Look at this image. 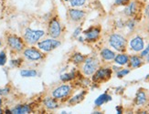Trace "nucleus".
<instances>
[{
  "label": "nucleus",
  "mask_w": 149,
  "mask_h": 114,
  "mask_svg": "<svg viewBox=\"0 0 149 114\" xmlns=\"http://www.w3.org/2000/svg\"><path fill=\"white\" fill-rule=\"evenodd\" d=\"M149 53V45H148V47L144 50V51L143 52H142V54H141V56L142 57H145V56H146L147 54Z\"/></svg>",
  "instance_id": "obj_29"
},
{
  "label": "nucleus",
  "mask_w": 149,
  "mask_h": 114,
  "mask_svg": "<svg viewBox=\"0 0 149 114\" xmlns=\"http://www.w3.org/2000/svg\"><path fill=\"white\" fill-rule=\"evenodd\" d=\"M130 62H131V66L133 68H137L141 65V59L136 56L132 57L131 59H130Z\"/></svg>",
  "instance_id": "obj_20"
},
{
  "label": "nucleus",
  "mask_w": 149,
  "mask_h": 114,
  "mask_svg": "<svg viewBox=\"0 0 149 114\" xmlns=\"http://www.w3.org/2000/svg\"><path fill=\"white\" fill-rule=\"evenodd\" d=\"M0 46H1V41H0Z\"/></svg>",
  "instance_id": "obj_34"
},
{
  "label": "nucleus",
  "mask_w": 149,
  "mask_h": 114,
  "mask_svg": "<svg viewBox=\"0 0 149 114\" xmlns=\"http://www.w3.org/2000/svg\"><path fill=\"white\" fill-rule=\"evenodd\" d=\"M130 46H131L132 49L134 50V51H140V50L144 48V41L142 39V37H136L131 40Z\"/></svg>",
  "instance_id": "obj_10"
},
{
  "label": "nucleus",
  "mask_w": 149,
  "mask_h": 114,
  "mask_svg": "<svg viewBox=\"0 0 149 114\" xmlns=\"http://www.w3.org/2000/svg\"><path fill=\"white\" fill-rule=\"evenodd\" d=\"M79 32H80V28H79V29H77V30L75 31V33H74V36H77L78 34H79Z\"/></svg>",
  "instance_id": "obj_32"
},
{
  "label": "nucleus",
  "mask_w": 149,
  "mask_h": 114,
  "mask_svg": "<svg viewBox=\"0 0 149 114\" xmlns=\"http://www.w3.org/2000/svg\"><path fill=\"white\" fill-rule=\"evenodd\" d=\"M60 45H61L60 41L54 40V39H46L38 44V48L44 50V51H51V50H53Z\"/></svg>",
  "instance_id": "obj_4"
},
{
  "label": "nucleus",
  "mask_w": 149,
  "mask_h": 114,
  "mask_svg": "<svg viewBox=\"0 0 149 114\" xmlns=\"http://www.w3.org/2000/svg\"><path fill=\"white\" fill-rule=\"evenodd\" d=\"M148 31H149V28H148Z\"/></svg>",
  "instance_id": "obj_36"
},
{
  "label": "nucleus",
  "mask_w": 149,
  "mask_h": 114,
  "mask_svg": "<svg viewBox=\"0 0 149 114\" xmlns=\"http://www.w3.org/2000/svg\"><path fill=\"white\" fill-rule=\"evenodd\" d=\"M24 55L30 60H38L42 58V54L35 48H29L24 51Z\"/></svg>",
  "instance_id": "obj_8"
},
{
  "label": "nucleus",
  "mask_w": 149,
  "mask_h": 114,
  "mask_svg": "<svg viewBox=\"0 0 149 114\" xmlns=\"http://www.w3.org/2000/svg\"><path fill=\"white\" fill-rule=\"evenodd\" d=\"M109 100H111V97H110L109 95H107V94H102V95H101L100 97H98V99L95 100V104L97 106H101L102 103H104V102L109 101Z\"/></svg>",
  "instance_id": "obj_17"
},
{
  "label": "nucleus",
  "mask_w": 149,
  "mask_h": 114,
  "mask_svg": "<svg viewBox=\"0 0 149 114\" xmlns=\"http://www.w3.org/2000/svg\"><path fill=\"white\" fill-rule=\"evenodd\" d=\"M49 31V35L52 37H54V39H57V37H60L61 31V25L56 18H53V19L50 21Z\"/></svg>",
  "instance_id": "obj_5"
},
{
  "label": "nucleus",
  "mask_w": 149,
  "mask_h": 114,
  "mask_svg": "<svg viewBox=\"0 0 149 114\" xmlns=\"http://www.w3.org/2000/svg\"><path fill=\"white\" fill-rule=\"evenodd\" d=\"M146 100V94L143 91H140L137 93V96H136V103L137 104H144Z\"/></svg>",
  "instance_id": "obj_19"
},
{
  "label": "nucleus",
  "mask_w": 149,
  "mask_h": 114,
  "mask_svg": "<svg viewBox=\"0 0 149 114\" xmlns=\"http://www.w3.org/2000/svg\"><path fill=\"white\" fill-rule=\"evenodd\" d=\"M115 62L117 63V64H120V65H125L126 64V63L128 62V56L127 55H125V54H121V55H118V56H116L115 58Z\"/></svg>",
  "instance_id": "obj_16"
},
{
  "label": "nucleus",
  "mask_w": 149,
  "mask_h": 114,
  "mask_svg": "<svg viewBox=\"0 0 149 114\" xmlns=\"http://www.w3.org/2000/svg\"><path fill=\"white\" fill-rule=\"evenodd\" d=\"M135 10H136V7H135V3H131L130 5H129V7L126 8L125 13H126V15H132V14L134 13Z\"/></svg>",
  "instance_id": "obj_22"
},
{
  "label": "nucleus",
  "mask_w": 149,
  "mask_h": 114,
  "mask_svg": "<svg viewBox=\"0 0 149 114\" xmlns=\"http://www.w3.org/2000/svg\"><path fill=\"white\" fill-rule=\"evenodd\" d=\"M44 104L49 110H54V109H56V108L58 107L57 102L53 99H51V98H46V99H44Z\"/></svg>",
  "instance_id": "obj_15"
},
{
  "label": "nucleus",
  "mask_w": 149,
  "mask_h": 114,
  "mask_svg": "<svg viewBox=\"0 0 149 114\" xmlns=\"http://www.w3.org/2000/svg\"><path fill=\"white\" fill-rule=\"evenodd\" d=\"M98 68V61L93 58H89L85 60V63L82 67V70L86 75H92L95 72Z\"/></svg>",
  "instance_id": "obj_3"
},
{
  "label": "nucleus",
  "mask_w": 149,
  "mask_h": 114,
  "mask_svg": "<svg viewBox=\"0 0 149 114\" xmlns=\"http://www.w3.org/2000/svg\"><path fill=\"white\" fill-rule=\"evenodd\" d=\"M101 55H102V58L106 60H111V59H113L115 58V54L113 51H111L110 49H107V48L102 49V52H101Z\"/></svg>",
  "instance_id": "obj_14"
},
{
  "label": "nucleus",
  "mask_w": 149,
  "mask_h": 114,
  "mask_svg": "<svg viewBox=\"0 0 149 114\" xmlns=\"http://www.w3.org/2000/svg\"><path fill=\"white\" fill-rule=\"evenodd\" d=\"M127 2V0H115V3L118 4V5H122V4H125Z\"/></svg>",
  "instance_id": "obj_30"
},
{
  "label": "nucleus",
  "mask_w": 149,
  "mask_h": 114,
  "mask_svg": "<svg viewBox=\"0 0 149 114\" xmlns=\"http://www.w3.org/2000/svg\"><path fill=\"white\" fill-rule=\"evenodd\" d=\"M99 33H100V30L97 29V28H91V29H89L88 31H86V32H85L87 40H89V41L95 40L97 37H98Z\"/></svg>",
  "instance_id": "obj_12"
},
{
  "label": "nucleus",
  "mask_w": 149,
  "mask_h": 114,
  "mask_svg": "<svg viewBox=\"0 0 149 114\" xmlns=\"http://www.w3.org/2000/svg\"><path fill=\"white\" fill-rule=\"evenodd\" d=\"M20 74L22 77H35V76H37V71L32 70V69H24V70H21Z\"/></svg>",
  "instance_id": "obj_18"
},
{
  "label": "nucleus",
  "mask_w": 149,
  "mask_h": 114,
  "mask_svg": "<svg viewBox=\"0 0 149 114\" xmlns=\"http://www.w3.org/2000/svg\"><path fill=\"white\" fill-rule=\"evenodd\" d=\"M84 12L81 10H76V9H70L69 11V16L70 18L72 21H79L84 17Z\"/></svg>",
  "instance_id": "obj_11"
},
{
  "label": "nucleus",
  "mask_w": 149,
  "mask_h": 114,
  "mask_svg": "<svg viewBox=\"0 0 149 114\" xmlns=\"http://www.w3.org/2000/svg\"><path fill=\"white\" fill-rule=\"evenodd\" d=\"M44 35V32L42 30H32L30 28H28L25 32V39L29 44L36 43L40 37Z\"/></svg>",
  "instance_id": "obj_2"
},
{
  "label": "nucleus",
  "mask_w": 149,
  "mask_h": 114,
  "mask_svg": "<svg viewBox=\"0 0 149 114\" xmlns=\"http://www.w3.org/2000/svg\"><path fill=\"white\" fill-rule=\"evenodd\" d=\"M146 16L149 17V5L146 7Z\"/></svg>",
  "instance_id": "obj_31"
},
{
  "label": "nucleus",
  "mask_w": 149,
  "mask_h": 114,
  "mask_svg": "<svg viewBox=\"0 0 149 114\" xmlns=\"http://www.w3.org/2000/svg\"><path fill=\"white\" fill-rule=\"evenodd\" d=\"M110 45L118 51H123L125 48L126 40L124 37L118 34H113L110 37Z\"/></svg>",
  "instance_id": "obj_1"
},
{
  "label": "nucleus",
  "mask_w": 149,
  "mask_h": 114,
  "mask_svg": "<svg viewBox=\"0 0 149 114\" xmlns=\"http://www.w3.org/2000/svg\"><path fill=\"white\" fill-rule=\"evenodd\" d=\"M0 112H1V109H0Z\"/></svg>",
  "instance_id": "obj_35"
},
{
  "label": "nucleus",
  "mask_w": 149,
  "mask_h": 114,
  "mask_svg": "<svg viewBox=\"0 0 149 114\" xmlns=\"http://www.w3.org/2000/svg\"><path fill=\"white\" fill-rule=\"evenodd\" d=\"M82 98H83V93L77 95V96H75L73 99H72L70 100V103H77L78 101L81 100V99H82Z\"/></svg>",
  "instance_id": "obj_25"
},
{
  "label": "nucleus",
  "mask_w": 149,
  "mask_h": 114,
  "mask_svg": "<svg viewBox=\"0 0 149 114\" xmlns=\"http://www.w3.org/2000/svg\"><path fill=\"white\" fill-rule=\"evenodd\" d=\"M8 43L12 49L17 50V51H20V50H22L24 48V44H23L22 40L16 36L9 37L8 39Z\"/></svg>",
  "instance_id": "obj_6"
},
{
  "label": "nucleus",
  "mask_w": 149,
  "mask_h": 114,
  "mask_svg": "<svg viewBox=\"0 0 149 114\" xmlns=\"http://www.w3.org/2000/svg\"><path fill=\"white\" fill-rule=\"evenodd\" d=\"M9 91V88H4V90H0V94L1 95H6Z\"/></svg>",
  "instance_id": "obj_28"
},
{
  "label": "nucleus",
  "mask_w": 149,
  "mask_h": 114,
  "mask_svg": "<svg viewBox=\"0 0 149 114\" xmlns=\"http://www.w3.org/2000/svg\"><path fill=\"white\" fill-rule=\"evenodd\" d=\"M74 77V74L72 72V73H68V74H63L61 76V79L63 80V81H68V80H70L72 78Z\"/></svg>",
  "instance_id": "obj_24"
},
{
  "label": "nucleus",
  "mask_w": 149,
  "mask_h": 114,
  "mask_svg": "<svg viewBox=\"0 0 149 114\" xmlns=\"http://www.w3.org/2000/svg\"><path fill=\"white\" fill-rule=\"evenodd\" d=\"M6 61V56L5 52H1L0 53V66L5 65V63Z\"/></svg>",
  "instance_id": "obj_26"
},
{
  "label": "nucleus",
  "mask_w": 149,
  "mask_h": 114,
  "mask_svg": "<svg viewBox=\"0 0 149 114\" xmlns=\"http://www.w3.org/2000/svg\"><path fill=\"white\" fill-rule=\"evenodd\" d=\"M146 56H147V61H149V53H148Z\"/></svg>",
  "instance_id": "obj_33"
},
{
  "label": "nucleus",
  "mask_w": 149,
  "mask_h": 114,
  "mask_svg": "<svg viewBox=\"0 0 149 114\" xmlns=\"http://www.w3.org/2000/svg\"><path fill=\"white\" fill-rule=\"evenodd\" d=\"M72 61L74 63H76V64H79V63H81L84 61V57L79 53H77L72 57Z\"/></svg>",
  "instance_id": "obj_21"
},
{
  "label": "nucleus",
  "mask_w": 149,
  "mask_h": 114,
  "mask_svg": "<svg viewBox=\"0 0 149 114\" xmlns=\"http://www.w3.org/2000/svg\"><path fill=\"white\" fill-rule=\"evenodd\" d=\"M12 113L15 114H26V113H29L30 112V108L28 105H21V106H17L15 109H13L11 111Z\"/></svg>",
  "instance_id": "obj_13"
},
{
  "label": "nucleus",
  "mask_w": 149,
  "mask_h": 114,
  "mask_svg": "<svg viewBox=\"0 0 149 114\" xmlns=\"http://www.w3.org/2000/svg\"><path fill=\"white\" fill-rule=\"evenodd\" d=\"M129 73V70L128 69H124V70H122V71H120V72H118V77L119 78H122L123 76H125V75H126V74H128Z\"/></svg>",
  "instance_id": "obj_27"
},
{
  "label": "nucleus",
  "mask_w": 149,
  "mask_h": 114,
  "mask_svg": "<svg viewBox=\"0 0 149 114\" xmlns=\"http://www.w3.org/2000/svg\"><path fill=\"white\" fill-rule=\"evenodd\" d=\"M110 76H111V70H110L109 68H101L96 71L95 75L93 76V80L99 81V80L109 78Z\"/></svg>",
  "instance_id": "obj_9"
},
{
  "label": "nucleus",
  "mask_w": 149,
  "mask_h": 114,
  "mask_svg": "<svg viewBox=\"0 0 149 114\" xmlns=\"http://www.w3.org/2000/svg\"><path fill=\"white\" fill-rule=\"evenodd\" d=\"M70 92V87L68 85H63V86L57 88L56 90L53 91L52 95H53V97L56 99H61V98L66 97Z\"/></svg>",
  "instance_id": "obj_7"
},
{
  "label": "nucleus",
  "mask_w": 149,
  "mask_h": 114,
  "mask_svg": "<svg viewBox=\"0 0 149 114\" xmlns=\"http://www.w3.org/2000/svg\"><path fill=\"white\" fill-rule=\"evenodd\" d=\"M72 7H80L86 2V0H69Z\"/></svg>",
  "instance_id": "obj_23"
}]
</instances>
